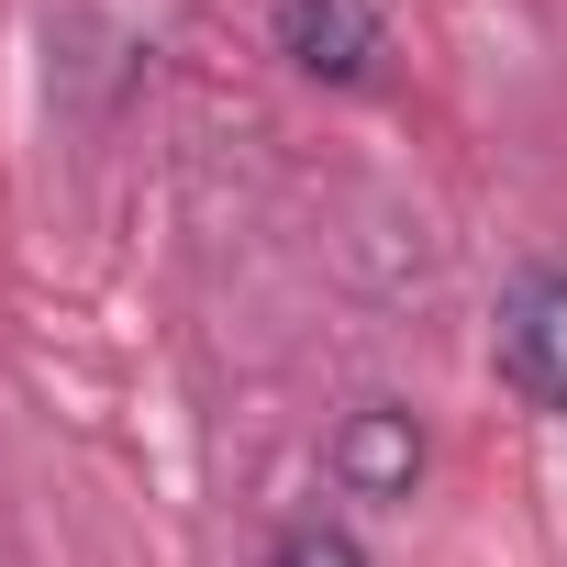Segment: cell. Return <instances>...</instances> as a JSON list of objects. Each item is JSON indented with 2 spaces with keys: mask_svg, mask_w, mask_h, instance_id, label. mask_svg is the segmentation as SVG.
Listing matches in <instances>:
<instances>
[{
  "mask_svg": "<svg viewBox=\"0 0 567 567\" xmlns=\"http://www.w3.org/2000/svg\"><path fill=\"white\" fill-rule=\"evenodd\" d=\"M489 368H501L534 412H567V267H523L512 290H501Z\"/></svg>",
  "mask_w": 567,
  "mask_h": 567,
  "instance_id": "6da1fadb",
  "label": "cell"
},
{
  "mask_svg": "<svg viewBox=\"0 0 567 567\" xmlns=\"http://www.w3.org/2000/svg\"><path fill=\"white\" fill-rule=\"evenodd\" d=\"M267 34H278V56H290L301 79H368V56H379V0H278L267 12Z\"/></svg>",
  "mask_w": 567,
  "mask_h": 567,
  "instance_id": "7a4b0ae2",
  "label": "cell"
},
{
  "mask_svg": "<svg viewBox=\"0 0 567 567\" xmlns=\"http://www.w3.org/2000/svg\"><path fill=\"white\" fill-rule=\"evenodd\" d=\"M334 478H346L357 501H412V478H423V423L390 412V401L346 412V434H334Z\"/></svg>",
  "mask_w": 567,
  "mask_h": 567,
  "instance_id": "3957f363",
  "label": "cell"
},
{
  "mask_svg": "<svg viewBox=\"0 0 567 567\" xmlns=\"http://www.w3.org/2000/svg\"><path fill=\"white\" fill-rule=\"evenodd\" d=\"M267 567H368V545H357L346 523L301 512V523H278V534H267Z\"/></svg>",
  "mask_w": 567,
  "mask_h": 567,
  "instance_id": "277c9868",
  "label": "cell"
}]
</instances>
